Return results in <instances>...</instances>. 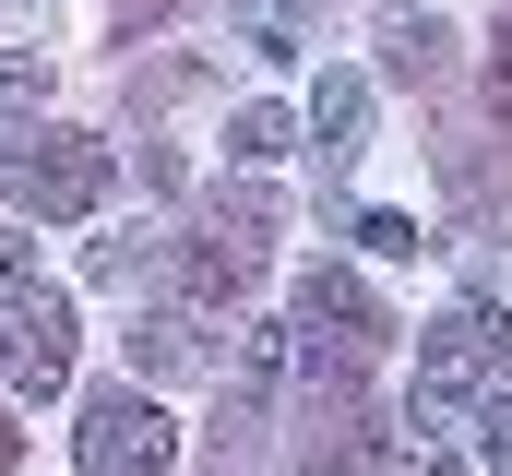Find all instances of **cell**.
I'll return each instance as SVG.
<instances>
[{
  "instance_id": "cell-1",
  "label": "cell",
  "mask_w": 512,
  "mask_h": 476,
  "mask_svg": "<svg viewBox=\"0 0 512 476\" xmlns=\"http://www.w3.org/2000/svg\"><path fill=\"white\" fill-rule=\"evenodd\" d=\"M0 203H12V215H48V227L96 215V203H108V143H96V131H60V119H24V131L0 143Z\"/></svg>"
},
{
  "instance_id": "cell-2",
  "label": "cell",
  "mask_w": 512,
  "mask_h": 476,
  "mask_svg": "<svg viewBox=\"0 0 512 476\" xmlns=\"http://www.w3.org/2000/svg\"><path fill=\"white\" fill-rule=\"evenodd\" d=\"M262 250H274V191H215L203 227L167 250V274H179L191 310H239V298L262 286Z\"/></svg>"
},
{
  "instance_id": "cell-3",
  "label": "cell",
  "mask_w": 512,
  "mask_h": 476,
  "mask_svg": "<svg viewBox=\"0 0 512 476\" xmlns=\"http://www.w3.org/2000/svg\"><path fill=\"white\" fill-rule=\"evenodd\" d=\"M72 381V298L36 286V250L0 238V393H60Z\"/></svg>"
},
{
  "instance_id": "cell-4",
  "label": "cell",
  "mask_w": 512,
  "mask_h": 476,
  "mask_svg": "<svg viewBox=\"0 0 512 476\" xmlns=\"http://www.w3.org/2000/svg\"><path fill=\"white\" fill-rule=\"evenodd\" d=\"M382 346H393V310L346 274V262H310V274H298V369H346V381H358Z\"/></svg>"
},
{
  "instance_id": "cell-5",
  "label": "cell",
  "mask_w": 512,
  "mask_h": 476,
  "mask_svg": "<svg viewBox=\"0 0 512 476\" xmlns=\"http://www.w3.org/2000/svg\"><path fill=\"white\" fill-rule=\"evenodd\" d=\"M489 369H501V310H441V322H417V429H441V417H465L477 393H489Z\"/></svg>"
},
{
  "instance_id": "cell-6",
  "label": "cell",
  "mask_w": 512,
  "mask_h": 476,
  "mask_svg": "<svg viewBox=\"0 0 512 476\" xmlns=\"http://www.w3.org/2000/svg\"><path fill=\"white\" fill-rule=\"evenodd\" d=\"M72 453H84V476H167L179 429H167V405H155V393L108 381V393H84V417H72Z\"/></svg>"
},
{
  "instance_id": "cell-7",
  "label": "cell",
  "mask_w": 512,
  "mask_h": 476,
  "mask_svg": "<svg viewBox=\"0 0 512 476\" xmlns=\"http://www.w3.org/2000/svg\"><path fill=\"white\" fill-rule=\"evenodd\" d=\"M370 465V405L346 369H298V429H286V476H358Z\"/></svg>"
},
{
  "instance_id": "cell-8",
  "label": "cell",
  "mask_w": 512,
  "mask_h": 476,
  "mask_svg": "<svg viewBox=\"0 0 512 476\" xmlns=\"http://www.w3.org/2000/svg\"><path fill=\"white\" fill-rule=\"evenodd\" d=\"M131 357H143V381H191V369H215L227 346H203V310H143Z\"/></svg>"
},
{
  "instance_id": "cell-9",
  "label": "cell",
  "mask_w": 512,
  "mask_h": 476,
  "mask_svg": "<svg viewBox=\"0 0 512 476\" xmlns=\"http://www.w3.org/2000/svg\"><path fill=\"white\" fill-rule=\"evenodd\" d=\"M358 131H370V84H358V72H322V84H310V143H322V167H346Z\"/></svg>"
},
{
  "instance_id": "cell-10",
  "label": "cell",
  "mask_w": 512,
  "mask_h": 476,
  "mask_svg": "<svg viewBox=\"0 0 512 476\" xmlns=\"http://www.w3.org/2000/svg\"><path fill=\"white\" fill-rule=\"evenodd\" d=\"M382 72H393V84H441V72H453V24L393 12V24H382Z\"/></svg>"
},
{
  "instance_id": "cell-11",
  "label": "cell",
  "mask_w": 512,
  "mask_h": 476,
  "mask_svg": "<svg viewBox=\"0 0 512 476\" xmlns=\"http://www.w3.org/2000/svg\"><path fill=\"white\" fill-rule=\"evenodd\" d=\"M227 12H239V48L251 60H298L310 24H322V0H227Z\"/></svg>"
},
{
  "instance_id": "cell-12",
  "label": "cell",
  "mask_w": 512,
  "mask_h": 476,
  "mask_svg": "<svg viewBox=\"0 0 512 476\" xmlns=\"http://www.w3.org/2000/svg\"><path fill=\"white\" fill-rule=\"evenodd\" d=\"M215 381H227L239 405H262V393L286 381V334H274V322H239V334H227V357H215Z\"/></svg>"
},
{
  "instance_id": "cell-13",
  "label": "cell",
  "mask_w": 512,
  "mask_h": 476,
  "mask_svg": "<svg viewBox=\"0 0 512 476\" xmlns=\"http://www.w3.org/2000/svg\"><path fill=\"white\" fill-rule=\"evenodd\" d=\"M203 476H262V405H215V429H203Z\"/></svg>"
},
{
  "instance_id": "cell-14",
  "label": "cell",
  "mask_w": 512,
  "mask_h": 476,
  "mask_svg": "<svg viewBox=\"0 0 512 476\" xmlns=\"http://www.w3.org/2000/svg\"><path fill=\"white\" fill-rule=\"evenodd\" d=\"M286 143H298V119H286V108H262V96H251L239 119H227V155H239V167H274Z\"/></svg>"
},
{
  "instance_id": "cell-15",
  "label": "cell",
  "mask_w": 512,
  "mask_h": 476,
  "mask_svg": "<svg viewBox=\"0 0 512 476\" xmlns=\"http://www.w3.org/2000/svg\"><path fill=\"white\" fill-rule=\"evenodd\" d=\"M36 96H48V60L36 48H0V119H36Z\"/></svg>"
},
{
  "instance_id": "cell-16",
  "label": "cell",
  "mask_w": 512,
  "mask_h": 476,
  "mask_svg": "<svg viewBox=\"0 0 512 476\" xmlns=\"http://www.w3.org/2000/svg\"><path fill=\"white\" fill-rule=\"evenodd\" d=\"M84 274H96V286H143V274H155V238H96Z\"/></svg>"
},
{
  "instance_id": "cell-17",
  "label": "cell",
  "mask_w": 512,
  "mask_h": 476,
  "mask_svg": "<svg viewBox=\"0 0 512 476\" xmlns=\"http://www.w3.org/2000/svg\"><path fill=\"white\" fill-rule=\"evenodd\" d=\"M382 476H465V465H453V453H441V441H429V429L405 417V441L382 453Z\"/></svg>"
},
{
  "instance_id": "cell-18",
  "label": "cell",
  "mask_w": 512,
  "mask_h": 476,
  "mask_svg": "<svg viewBox=\"0 0 512 476\" xmlns=\"http://www.w3.org/2000/svg\"><path fill=\"white\" fill-rule=\"evenodd\" d=\"M358 238H370L382 262H417V250H441V238H417V215H358Z\"/></svg>"
},
{
  "instance_id": "cell-19",
  "label": "cell",
  "mask_w": 512,
  "mask_h": 476,
  "mask_svg": "<svg viewBox=\"0 0 512 476\" xmlns=\"http://www.w3.org/2000/svg\"><path fill=\"white\" fill-rule=\"evenodd\" d=\"M477 453L512 476V393H489V405H477Z\"/></svg>"
},
{
  "instance_id": "cell-20",
  "label": "cell",
  "mask_w": 512,
  "mask_h": 476,
  "mask_svg": "<svg viewBox=\"0 0 512 476\" xmlns=\"http://www.w3.org/2000/svg\"><path fill=\"white\" fill-rule=\"evenodd\" d=\"M489 108L512 119V12H501V36H489Z\"/></svg>"
},
{
  "instance_id": "cell-21",
  "label": "cell",
  "mask_w": 512,
  "mask_h": 476,
  "mask_svg": "<svg viewBox=\"0 0 512 476\" xmlns=\"http://www.w3.org/2000/svg\"><path fill=\"white\" fill-rule=\"evenodd\" d=\"M12 465H24V429H12V417H0V476H12Z\"/></svg>"
},
{
  "instance_id": "cell-22",
  "label": "cell",
  "mask_w": 512,
  "mask_h": 476,
  "mask_svg": "<svg viewBox=\"0 0 512 476\" xmlns=\"http://www.w3.org/2000/svg\"><path fill=\"white\" fill-rule=\"evenodd\" d=\"M155 12H167V0H120V24H155Z\"/></svg>"
},
{
  "instance_id": "cell-23",
  "label": "cell",
  "mask_w": 512,
  "mask_h": 476,
  "mask_svg": "<svg viewBox=\"0 0 512 476\" xmlns=\"http://www.w3.org/2000/svg\"><path fill=\"white\" fill-rule=\"evenodd\" d=\"M501 369H512V322H501Z\"/></svg>"
}]
</instances>
